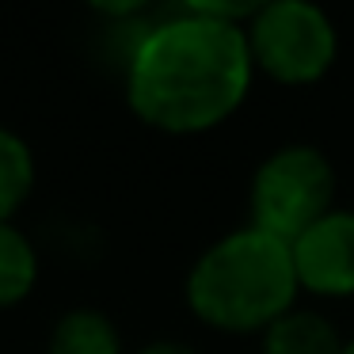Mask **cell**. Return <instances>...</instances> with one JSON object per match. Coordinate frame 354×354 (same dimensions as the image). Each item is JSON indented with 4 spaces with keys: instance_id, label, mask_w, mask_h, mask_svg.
Segmentation results:
<instances>
[{
    "instance_id": "8fae6325",
    "label": "cell",
    "mask_w": 354,
    "mask_h": 354,
    "mask_svg": "<svg viewBox=\"0 0 354 354\" xmlns=\"http://www.w3.org/2000/svg\"><path fill=\"white\" fill-rule=\"evenodd\" d=\"M343 354H354V343H351V346H343Z\"/></svg>"
},
{
    "instance_id": "277c9868",
    "label": "cell",
    "mask_w": 354,
    "mask_h": 354,
    "mask_svg": "<svg viewBox=\"0 0 354 354\" xmlns=\"http://www.w3.org/2000/svg\"><path fill=\"white\" fill-rule=\"evenodd\" d=\"M252 62L263 65L282 84H308L324 77L335 62V31L331 19L301 0H274L263 4L248 27Z\"/></svg>"
},
{
    "instance_id": "3957f363",
    "label": "cell",
    "mask_w": 354,
    "mask_h": 354,
    "mask_svg": "<svg viewBox=\"0 0 354 354\" xmlns=\"http://www.w3.org/2000/svg\"><path fill=\"white\" fill-rule=\"evenodd\" d=\"M335 176L324 153L308 145L278 149L252 183V229L293 244L316 221L328 217Z\"/></svg>"
},
{
    "instance_id": "9c48e42d",
    "label": "cell",
    "mask_w": 354,
    "mask_h": 354,
    "mask_svg": "<svg viewBox=\"0 0 354 354\" xmlns=\"http://www.w3.org/2000/svg\"><path fill=\"white\" fill-rule=\"evenodd\" d=\"M35 183V164L27 145L16 133L0 130V221H8L12 209L27 198Z\"/></svg>"
},
{
    "instance_id": "52a82bcc",
    "label": "cell",
    "mask_w": 354,
    "mask_h": 354,
    "mask_svg": "<svg viewBox=\"0 0 354 354\" xmlns=\"http://www.w3.org/2000/svg\"><path fill=\"white\" fill-rule=\"evenodd\" d=\"M39 263L24 232H16L8 221H0V308L16 305L31 293Z\"/></svg>"
},
{
    "instance_id": "30bf717a",
    "label": "cell",
    "mask_w": 354,
    "mask_h": 354,
    "mask_svg": "<svg viewBox=\"0 0 354 354\" xmlns=\"http://www.w3.org/2000/svg\"><path fill=\"white\" fill-rule=\"evenodd\" d=\"M141 354H194V351H187V346H179V343H153Z\"/></svg>"
},
{
    "instance_id": "5b68a950",
    "label": "cell",
    "mask_w": 354,
    "mask_h": 354,
    "mask_svg": "<svg viewBox=\"0 0 354 354\" xmlns=\"http://www.w3.org/2000/svg\"><path fill=\"white\" fill-rule=\"evenodd\" d=\"M297 282L313 293H354V214H328L293 240Z\"/></svg>"
},
{
    "instance_id": "ba28073f",
    "label": "cell",
    "mask_w": 354,
    "mask_h": 354,
    "mask_svg": "<svg viewBox=\"0 0 354 354\" xmlns=\"http://www.w3.org/2000/svg\"><path fill=\"white\" fill-rule=\"evenodd\" d=\"M50 354H118V335L100 313H69L54 328Z\"/></svg>"
},
{
    "instance_id": "6da1fadb",
    "label": "cell",
    "mask_w": 354,
    "mask_h": 354,
    "mask_svg": "<svg viewBox=\"0 0 354 354\" xmlns=\"http://www.w3.org/2000/svg\"><path fill=\"white\" fill-rule=\"evenodd\" d=\"M255 4H183L164 12L126 62V95L141 122L198 133L225 122L252 84V50L240 16Z\"/></svg>"
},
{
    "instance_id": "7a4b0ae2",
    "label": "cell",
    "mask_w": 354,
    "mask_h": 354,
    "mask_svg": "<svg viewBox=\"0 0 354 354\" xmlns=\"http://www.w3.org/2000/svg\"><path fill=\"white\" fill-rule=\"evenodd\" d=\"M297 286L290 244L259 229H240L194 263L187 301L214 328L255 331L290 313Z\"/></svg>"
},
{
    "instance_id": "8992f818",
    "label": "cell",
    "mask_w": 354,
    "mask_h": 354,
    "mask_svg": "<svg viewBox=\"0 0 354 354\" xmlns=\"http://www.w3.org/2000/svg\"><path fill=\"white\" fill-rule=\"evenodd\" d=\"M263 351L267 354H343L339 335L324 316L316 313H286L263 335Z\"/></svg>"
}]
</instances>
